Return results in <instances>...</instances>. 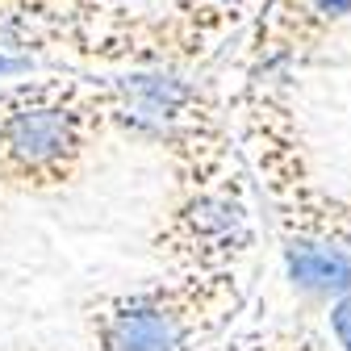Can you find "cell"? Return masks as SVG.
I'll return each instance as SVG.
<instances>
[{"mask_svg":"<svg viewBox=\"0 0 351 351\" xmlns=\"http://www.w3.org/2000/svg\"><path fill=\"white\" fill-rule=\"evenodd\" d=\"M113 88H117V113H121L125 130L147 134V138H167L197 97L193 84L180 71H167V67L130 71Z\"/></svg>","mask_w":351,"mask_h":351,"instance_id":"obj_1","label":"cell"},{"mask_svg":"<svg viewBox=\"0 0 351 351\" xmlns=\"http://www.w3.org/2000/svg\"><path fill=\"white\" fill-rule=\"evenodd\" d=\"M0 138L21 167H55L75 155L80 130L75 117L59 105H21L5 117Z\"/></svg>","mask_w":351,"mask_h":351,"instance_id":"obj_2","label":"cell"},{"mask_svg":"<svg viewBox=\"0 0 351 351\" xmlns=\"http://www.w3.org/2000/svg\"><path fill=\"white\" fill-rule=\"evenodd\" d=\"M285 276L293 285V293H301L305 301H339L351 293V251L347 243H330V239H289L285 243Z\"/></svg>","mask_w":351,"mask_h":351,"instance_id":"obj_3","label":"cell"},{"mask_svg":"<svg viewBox=\"0 0 351 351\" xmlns=\"http://www.w3.org/2000/svg\"><path fill=\"white\" fill-rule=\"evenodd\" d=\"M105 347L109 351H184L189 347V322L180 310L163 301L134 297L105 322Z\"/></svg>","mask_w":351,"mask_h":351,"instance_id":"obj_4","label":"cell"},{"mask_svg":"<svg viewBox=\"0 0 351 351\" xmlns=\"http://www.w3.org/2000/svg\"><path fill=\"white\" fill-rule=\"evenodd\" d=\"M189 226L209 247H234V243L247 239V209L230 197L205 193L189 205Z\"/></svg>","mask_w":351,"mask_h":351,"instance_id":"obj_5","label":"cell"},{"mask_svg":"<svg viewBox=\"0 0 351 351\" xmlns=\"http://www.w3.org/2000/svg\"><path fill=\"white\" fill-rule=\"evenodd\" d=\"M330 335L343 351H351V293L330 301Z\"/></svg>","mask_w":351,"mask_h":351,"instance_id":"obj_6","label":"cell"},{"mask_svg":"<svg viewBox=\"0 0 351 351\" xmlns=\"http://www.w3.org/2000/svg\"><path fill=\"white\" fill-rule=\"evenodd\" d=\"M25 71H34L29 55H17L9 47H0V80H13V75H25Z\"/></svg>","mask_w":351,"mask_h":351,"instance_id":"obj_7","label":"cell"},{"mask_svg":"<svg viewBox=\"0 0 351 351\" xmlns=\"http://www.w3.org/2000/svg\"><path fill=\"white\" fill-rule=\"evenodd\" d=\"M305 9L318 13L322 21H343L351 13V0H305Z\"/></svg>","mask_w":351,"mask_h":351,"instance_id":"obj_8","label":"cell"},{"mask_svg":"<svg viewBox=\"0 0 351 351\" xmlns=\"http://www.w3.org/2000/svg\"><path fill=\"white\" fill-rule=\"evenodd\" d=\"M217 9H239V5H247V0H213Z\"/></svg>","mask_w":351,"mask_h":351,"instance_id":"obj_9","label":"cell"}]
</instances>
